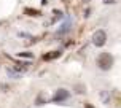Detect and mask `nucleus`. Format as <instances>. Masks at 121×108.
<instances>
[{"label": "nucleus", "instance_id": "obj_1", "mask_svg": "<svg viewBox=\"0 0 121 108\" xmlns=\"http://www.w3.org/2000/svg\"><path fill=\"white\" fill-rule=\"evenodd\" d=\"M112 65H113V57H112V54L102 53L97 57V67H99L100 70H110Z\"/></svg>", "mask_w": 121, "mask_h": 108}, {"label": "nucleus", "instance_id": "obj_2", "mask_svg": "<svg viewBox=\"0 0 121 108\" xmlns=\"http://www.w3.org/2000/svg\"><path fill=\"white\" fill-rule=\"evenodd\" d=\"M92 43H94V46H97V48L104 46V45L107 43V33H105L104 30L94 32V35H92Z\"/></svg>", "mask_w": 121, "mask_h": 108}, {"label": "nucleus", "instance_id": "obj_3", "mask_svg": "<svg viewBox=\"0 0 121 108\" xmlns=\"http://www.w3.org/2000/svg\"><path fill=\"white\" fill-rule=\"evenodd\" d=\"M69 96H70V94H69V91L67 89H57L56 91V94L54 96H53V102H64V100H67V99H69Z\"/></svg>", "mask_w": 121, "mask_h": 108}, {"label": "nucleus", "instance_id": "obj_4", "mask_svg": "<svg viewBox=\"0 0 121 108\" xmlns=\"http://www.w3.org/2000/svg\"><path fill=\"white\" fill-rule=\"evenodd\" d=\"M56 57H60V51H51L49 54H45L43 56V60H53Z\"/></svg>", "mask_w": 121, "mask_h": 108}, {"label": "nucleus", "instance_id": "obj_5", "mask_svg": "<svg viewBox=\"0 0 121 108\" xmlns=\"http://www.w3.org/2000/svg\"><path fill=\"white\" fill-rule=\"evenodd\" d=\"M24 13L27 14V16H40V14H42L38 10H34V8H26Z\"/></svg>", "mask_w": 121, "mask_h": 108}, {"label": "nucleus", "instance_id": "obj_6", "mask_svg": "<svg viewBox=\"0 0 121 108\" xmlns=\"http://www.w3.org/2000/svg\"><path fill=\"white\" fill-rule=\"evenodd\" d=\"M69 27H70V22H65V24L62 25V29H60L57 33H64V32H67V30H69Z\"/></svg>", "mask_w": 121, "mask_h": 108}, {"label": "nucleus", "instance_id": "obj_7", "mask_svg": "<svg viewBox=\"0 0 121 108\" xmlns=\"http://www.w3.org/2000/svg\"><path fill=\"white\" fill-rule=\"evenodd\" d=\"M8 75H10V76H13V78H19V73L13 72V70H8Z\"/></svg>", "mask_w": 121, "mask_h": 108}, {"label": "nucleus", "instance_id": "obj_8", "mask_svg": "<svg viewBox=\"0 0 121 108\" xmlns=\"http://www.w3.org/2000/svg\"><path fill=\"white\" fill-rule=\"evenodd\" d=\"M19 56H21V57H32V54H30V53H21Z\"/></svg>", "mask_w": 121, "mask_h": 108}, {"label": "nucleus", "instance_id": "obj_9", "mask_svg": "<svg viewBox=\"0 0 121 108\" xmlns=\"http://www.w3.org/2000/svg\"><path fill=\"white\" fill-rule=\"evenodd\" d=\"M85 108H94V107H92L91 103H86V105H85Z\"/></svg>", "mask_w": 121, "mask_h": 108}, {"label": "nucleus", "instance_id": "obj_10", "mask_svg": "<svg viewBox=\"0 0 121 108\" xmlns=\"http://www.w3.org/2000/svg\"><path fill=\"white\" fill-rule=\"evenodd\" d=\"M83 2H89V0H83Z\"/></svg>", "mask_w": 121, "mask_h": 108}]
</instances>
